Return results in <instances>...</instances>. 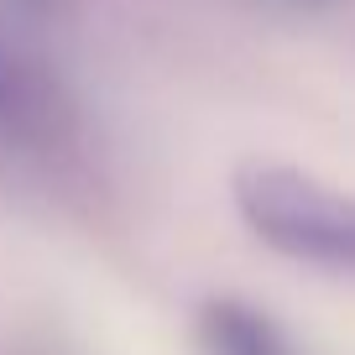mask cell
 <instances>
[{
	"mask_svg": "<svg viewBox=\"0 0 355 355\" xmlns=\"http://www.w3.org/2000/svg\"><path fill=\"white\" fill-rule=\"evenodd\" d=\"M6 89H11V84H6V63H0V105H6Z\"/></svg>",
	"mask_w": 355,
	"mask_h": 355,
	"instance_id": "obj_3",
	"label": "cell"
},
{
	"mask_svg": "<svg viewBox=\"0 0 355 355\" xmlns=\"http://www.w3.org/2000/svg\"><path fill=\"white\" fill-rule=\"evenodd\" d=\"M204 345L209 355H293V345L277 334V324L266 313L245 309L235 298H220L204 309Z\"/></svg>",
	"mask_w": 355,
	"mask_h": 355,
	"instance_id": "obj_2",
	"label": "cell"
},
{
	"mask_svg": "<svg viewBox=\"0 0 355 355\" xmlns=\"http://www.w3.org/2000/svg\"><path fill=\"white\" fill-rule=\"evenodd\" d=\"M235 209L272 251L313 266L355 272V199L313 173L277 162H245L235 173Z\"/></svg>",
	"mask_w": 355,
	"mask_h": 355,
	"instance_id": "obj_1",
	"label": "cell"
}]
</instances>
